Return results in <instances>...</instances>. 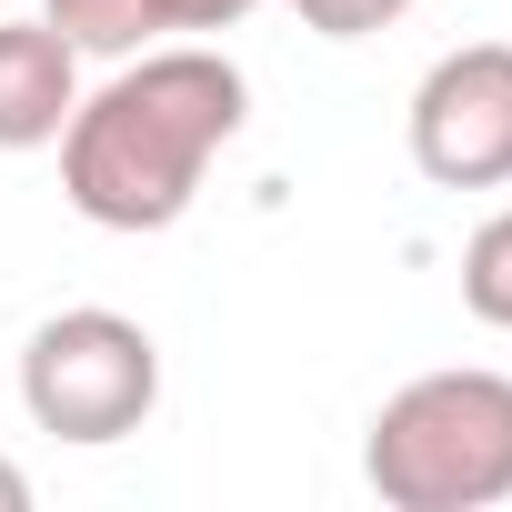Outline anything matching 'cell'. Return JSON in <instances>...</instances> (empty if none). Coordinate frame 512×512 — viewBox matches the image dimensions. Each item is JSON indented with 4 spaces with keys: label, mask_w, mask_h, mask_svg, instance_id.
Returning a JSON list of instances; mask_svg holds the SVG:
<instances>
[{
    "label": "cell",
    "mask_w": 512,
    "mask_h": 512,
    "mask_svg": "<svg viewBox=\"0 0 512 512\" xmlns=\"http://www.w3.org/2000/svg\"><path fill=\"white\" fill-rule=\"evenodd\" d=\"M21 412L51 442H131L161 412V342L131 312H51L21 342Z\"/></svg>",
    "instance_id": "3957f363"
},
{
    "label": "cell",
    "mask_w": 512,
    "mask_h": 512,
    "mask_svg": "<svg viewBox=\"0 0 512 512\" xmlns=\"http://www.w3.org/2000/svg\"><path fill=\"white\" fill-rule=\"evenodd\" d=\"M462 302H472V322L512 332V211H492V221L462 241Z\"/></svg>",
    "instance_id": "8992f818"
},
{
    "label": "cell",
    "mask_w": 512,
    "mask_h": 512,
    "mask_svg": "<svg viewBox=\"0 0 512 512\" xmlns=\"http://www.w3.org/2000/svg\"><path fill=\"white\" fill-rule=\"evenodd\" d=\"M241 121H251L241 61L201 41H151L61 121V191L91 231H171L201 201L211 161L241 141Z\"/></svg>",
    "instance_id": "6da1fadb"
},
{
    "label": "cell",
    "mask_w": 512,
    "mask_h": 512,
    "mask_svg": "<svg viewBox=\"0 0 512 512\" xmlns=\"http://www.w3.org/2000/svg\"><path fill=\"white\" fill-rule=\"evenodd\" d=\"M21 502H31V472H21L11 452H0V512H21Z\"/></svg>",
    "instance_id": "ba28073f"
},
{
    "label": "cell",
    "mask_w": 512,
    "mask_h": 512,
    "mask_svg": "<svg viewBox=\"0 0 512 512\" xmlns=\"http://www.w3.org/2000/svg\"><path fill=\"white\" fill-rule=\"evenodd\" d=\"M412 171L442 191L512 181V41H462L412 91Z\"/></svg>",
    "instance_id": "277c9868"
},
{
    "label": "cell",
    "mask_w": 512,
    "mask_h": 512,
    "mask_svg": "<svg viewBox=\"0 0 512 512\" xmlns=\"http://www.w3.org/2000/svg\"><path fill=\"white\" fill-rule=\"evenodd\" d=\"M302 11V31H322V41H372V31H392L412 0H292Z\"/></svg>",
    "instance_id": "52a82bcc"
},
{
    "label": "cell",
    "mask_w": 512,
    "mask_h": 512,
    "mask_svg": "<svg viewBox=\"0 0 512 512\" xmlns=\"http://www.w3.org/2000/svg\"><path fill=\"white\" fill-rule=\"evenodd\" d=\"M362 482L392 512H492L512 502V372H422L362 432Z\"/></svg>",
    "instance_id": "7a4b0ae2"
},
{
    "label": "cell",
    "mask_w": 512,
    "mask_h": 512,
    "mask_svg": "<svg viewBox=\"0 0 512 512\" xmlns=\"http://www.w3.org/2000/svg\"><path fill=\"white\" fill-rule=\"evenodd\" d=\"M81 111V51L51 21L0 11V151H51Z\"/></svg>",
    "instance_id": "5b68a950"
},
{
    "label": "cell",
    "mask_w": 512,
    "mask_h": 512,
    "mask_svg": "<svg viewBox=\"0 0 512 512\" xmlns=\"http://www.w3.org/2000/svg\"><path fill=\"white\" fill-rule=\"evenodd\" d=\"M0 11H11V0H0Z\"/></svg>",
    "instance_id": "9c48e42d"
}]
</instances>
